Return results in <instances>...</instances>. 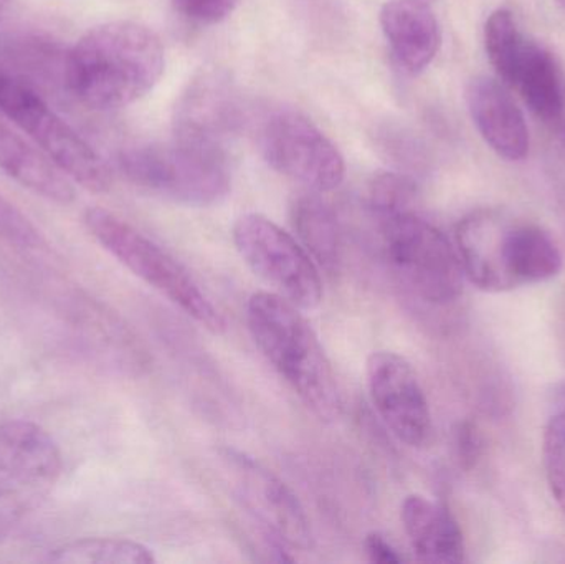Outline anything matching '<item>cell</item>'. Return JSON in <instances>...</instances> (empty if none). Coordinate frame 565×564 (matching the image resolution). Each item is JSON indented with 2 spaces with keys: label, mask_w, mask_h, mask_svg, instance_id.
<instances>
[{
  "label": "cell",
  "mask_w": 565,
  "mask_h": 564,
  "mask_svg": "<svg viewBox=\"0 0 565 564\" xmlns=\"http://www.w3.org/2000/svg\"><path fill=\"white\" fill-rule=\"evenodd\" d=\"M164 66V46L154 30L115 20L93 26L72 46L65 62L66 86L82 105L113 111L152 92Z\"/></svg>",
  "instance_id": "cell-1"
},
{
  "label": "cell",
  "mask_w": 565,
  "mask_h": 564,
  "mask_svg": "<svg viewBox=\"0 0 565 564\" xmlns=\"http://www.w3.org/2000/svg\"><path fill=\"white\" fill-rule=\"evenodd\" d=\"M247 323L258 350L306 407L326 423L339 419L341 386L302 310L274 291H257L247 304Z\"/></svg>",
  "instance_id": "cell-2"
},
{
  "label": "cell",
  "mask_w": 565,
  "mask_h": 564,
  "mask_svg": "<svg viewBox=\"0 0 565 564\" xmlns=\"http://www.w3.org/2000/svg\"><path fill=\"white\" fill-rule=\"evenodd\" d=\"M92 237L131 274L158 290L188 317L212 333L225 330V320L191 274L161 245L115 212L89 207L83 215Z\"/></svg>",
  "instance_id": "cell-3"
},
{
  "label": "cell",
  "mask_w": 565,
  "mask_h": 564,
  "mask_svg": "<svg viewBox=\"0 0 565 564\" xmlns=\"http://www.w3.org/2000/svg\"><path fill=\"white\" fill-rule=\"evenodd\" d=\"M377 219L385 258L417 300L447 308L463 297L467 277L457 247L444 232L412 211Z\"/></svg>",
  "instance_id": "cell-4"
},
{
  "label": "cell",
  "mask_w": 565,
  "mask_h": 564,
  "mask_svg": "<svg viewBox=\"0 0 565 564\" xmlns=\"http://www.w3.org/2000/svg\"><path fill=\"white\" fill-rule=\"evenodd\" d=\"M118 164L132 184L189 207L218 204L231 192L227 155L175 139L122 149Z\"/></svg>",
  "instance_id": "cell-5"
},
{
  "label": "cell",
  "mask_w": 565,
  "mask_h": 564,
  "mask_svg": "<svg viewBox=\"0 0 565 564\" xmlns=\"http://www.w3.org/2000/svg\"><path fill=\"white\" fill-rule=\"evenodd\" d=\"M0 111L25 131L73 182L98 194L111 189L113 171L108 162L35 89L3 66H0Z\"/></svg>",
  "instance_id": "cell-6"
},
{
  "label": "cell",
  "mask_w": 565,
  "mask_h": 564,
  "mask_svg": "<svg viewBox=\"0 0 565 564\" xmlns=\"http://www.w3.org/2000/svg\"><path fill=\"white\" fill-rule=\"evenodd\" d=\"M58 444L26 421L0 424V536L35 512L62 476Z\"/></svg>",
  "instance_id": "cell-7"
},
{
  "label": "cell",
  "mask_w": 565,
  "mask_h": 564,
  "mask_svg": "<svg viewBox=\"0 0 565 564\" xmlns=\"http://www.w3.org/2000/svg\"><path fill=\"white\" fill-rule=\"evenodd\" d=\"M235 247L245 264L274 287V294L302 311H311L322 301L319 267L298 238L262 214H245L232 231Z\"/></svg>",
  "instance_id": "cell-8"
},
{
  "label": "cell",
  "mask_w": 565,
  "mask_h": 564,
  "mask_svg": "<svg viewBox=\"0 0 565 564\" xmlns=\"http://www.w3.org/2000/svg\"><path fill=\"white\" fill-rule=\"evenodd\" d=\"M257 145L274 171L312 192H331L345 178V162L334 142L305 115L289 108L258 123Z\"/></svg>",
  "instance_id": "cell-9"
},
{
  "label": "cell",
  "mask_w": 565,
  "mask_h": 564,
  "mask_svg": "<svg viewBox=\"0 0 565 564\" xmlns=\"http://www.w3.org/2000/svg\"><path fill=\"white\" fill-rule=\"evenodd\" d=\"M245 113L227 73L204 68L192 76L172 115L174 139L194 148L224 152L244 128Z\"/></svg>",
  "instance_id": "cell-10"
},
{
  "label": "cell",
  "mask_w": 565,
  "mask_h": 564,
  "mask_svg": "<svg viewBox=\"0 0 565 564\" xmlns=\"http://www.w3.org/2000/svg\"><path fill=\"white\" fill-rule=\"evenodd\" d=\"M369 394L385 426L405 446L422 449L434 433L430 406L414 366L394 351L369 357Z\"/></svg>",
  "instance_id": "cell-11"
},
{
  "label": "cell",
  "mask_w": 565,
  "mask_h": 564,
  "mask_svg": "<svg viewBox=\"0 0 565 564\" xmlns=\"http://www.w3.org/2000/svg\"><path fill=\"white\" fill-rule=\"evenodd\" d=\"M224 460L237 483L245 509L281 545L306 550L311 545V526L298 497L280 477L241 450L225 449Z\"/></svg>",
  "instance_id": "cell-12"
},
{
  "label": "cell",
  "mask_w": 565,
  "mask_h": 564,
  "mask_svg": "<svg viewBox=\"0 0 565 564\" xmlns=\"http://www.w3.org/2000/svg\"><path fill=\"white\" fill-rule=\"evenodd\" d=\"M465 98L478 132L500 158L511 162L527 158L531 136L526 118L501 79L475 76Z\"/></svg>",
  "instance_id": "cell-13"
},
{
  "label": "cell",
  "mask_w": 565,
  "mask_h": 564,
  "mask_svg": "<svg viewBox=\"0 0 565 564\" xmlns=\"http://www.w3.org/2000/svg\"><path fill=\"white\" fill-rule=\"evenodd\" d=\"M379 19L398 65L411 75L425 72L441 45L440 23L428 0H387Z\"/></svg>",
  "instance_id": "cell-14"
},
{
  "label": "cell",
  "mask_w": 565,
  "mask_h": 564,
  "mask_svg": "<svg viewBox=\"0 0 565 564\" xmlns=\"http://www.w3.org/2000/svg\"><path fill=\"white\" fill-rule=\"evenodd\" d=\"M402 525L420 562L455 564L465 560V539L454 513L424 496H408L402 503Z\"/></svg>",
  "instance_id": "cell-15"
},
{
  "label": "cell",
  "mask_w": 565,
  "mask_h": 564,
  "mask_svg": "<svg viewBox=\"0 0 565 564\" xmlns=\"http://www.w3.org/2000/svg\"><path fill=\"white\" fill-rule=\"evenodd\" d=\"M0 169L33 194L68 205L76 192L72 179L63 174L42 151H36L9 126L0 121Z\"/></svg>",
  "instance_id": "cell-16"
},
{
  "label": "cell",
  "mask_w": 565,
  "mask_h": 564,
  "mask_svg": "<svg viewBox=\"0 0 565 564\" xmlns=\"http://www.w3.org/2000/svg\"><path fill=\"white\" fill-rule=\"evenodd\" d=\"M510 88L518 89L531 111L544 121L561 119L565 108L563 72L546 46L527 36L514 63Z\"/></svg>",
  "instance_id": "cell-17"
},
{
  "label": "cell",
  "mask_w": 565,
  "mask_h": 564,
  "mask_svg": "<svg viewBox=\"0 0 565 564\" xmlns=\"http://www.w3.org/2000/svg\"><path fill=\"white\" fill-rule=\"evenodd\" d=\"M504 264L511 288L544 284L563 270L559 245L540 225L511 222L504 244Z\"/></svg>",
  "instance_id": "cell-18"
},
{
  "label": "cell",
  "mask_w": 565,
  "mask_h": 564,
  "mask_svg": "<svg viewBox=\"0 0 565 564\" xmlns=\"http://www.w3.org/2000/svg\"><path fill=\"white\" fill-rule=\"evenodd\" d=\"M289 221L316 265L328 274L339 272L344 252L342 228L334 209L319 198V192L296 195L289 205Z\"/></svg>",
  "instance_id": "cell-19"
},
{
  "label": "cell",
  "mask_w": 565,
  "mask_h": 564,
  "mask_svg": "<svg viewBox=\"0 0 565 564\" xmlns=\"http://www.w3.org/2000/svg\"><path fill=\"white\" fill-rule=\"evenodd\" d=\"M52 563L73 564H152L154 553L142 543L125 539H82L52 550Z\"/></svg>",
  "instance_id": "cell-20"
},
{
  "label": "cell",
  "mask_w": 565,
  "mask_h": 564,
  "mask_svg": "<svg viewBox=\"0 0 565 564\" xmlns=\"http://www.w3.org/2000/svg\"><path fill=\"white\" fill-rule=\"evenodd\" d=\"M527 36L521 32L513 12L498 9L488 17L484 23V49L491 65L497 70L501 82L508 85L514 63L523 50Z\"/></svg>",
  "instance_id": "cell-21"
},
{
  "label": "cell",
  "mask_w": 565,
  "mask_h": 564,
  "mask_svg": "<svg viewBox=\"0 0 565 564\" xmlns=\"http://www.w3.org/2000/svg\"><path fill=\"white\" fill-rule=\"evenodd\" d=\"M561 406L544 429L543 462L551 492L565 517V396Z\"/></svg>",
  "instance_id": "cell-22"
},
{
  "label": "cell",
  "mask_w": 565,
  "mask_h": 564,
  "mask_svg": "<svg viewBox=\"0 0 565 564\" xmlns=\"http://www.w3.org/2000/svg\"><path fill=\"white\" fill-rule=\"evenodd\" d=\"M417 195V185L408 175L382 172L372 179L369 188V205L375 217L411 211Z\"/></svg>",
  "instance_id": "cell-23"
},
{
  "label": "cell",
  "mask_w": 565,
  "mask_h": 564,
  "mask_svg": "<svg viewBox=\"0 0 565 564\" xmlns=\"http://www.w3.org/2000/svg\"><path fill=\"white\" fill-rule=\"evenodd\" d=\"M0 241L22 251H40L46 242L36 225L0 194Z\"/></svg>",
  "instance_id": "cell-24"
},
{
  "label": "cell",
  "mask_w": 565,
  "mask_h": 564,
  "mask_svg": "<svg viewBox=\"0 0 565 564\" xmlns=\"http://www.w3.org/2000/svg\"><path fill=\"white\" fill-rule=\"evenodd\" d=\"M175 10L192 22L214 25L232 15L238 0H172Z\"/></svg>",
  "instance_id": "cell-25"
},
{
  "label": "cell",
  "mask_w": 565,
  "mask_h": 564,
  "mask_svg": "<svg viewBox=\"0 0 565 564\" xmlns=\"http://www.w3.org/2000/svg\"><path fill=\"white\" fill-rule=\"evenodd\" d=\"M365 553L372 563L379 564H398L404 562L397 549L385 539L381 533L372 532L364 540Z\"/></svg>",
  "instance_id": "cell-26"
},
{
  "label": "cell",
  "mask_w": 565,
  "mask_h": 564,
  "mask_svg": "<svg viewBox=\"0 0 565 564\" xmlns=\"http://www.w3.org/2000/svg\"><path fill=\"white\" fill-rule=\"evenodd\" d=\"M455 447H457L458 460L465 467H470L477 460L480 440H478V433L473 424H458L457 430H455Z\"/></svg>",
  "instance_id": "cell-27"
},
{
  "label": "cell",
  "mask_w": 565,
  "mask_h": 564,
  "mask_svg": "<svg viewBox=\"0 0 565 564\" xmlns=\"http://www.w3.org/2000/svg\"><path fill=\"white\" fill-rule=\"evenodd\" d=\"M557 6L563 7L565 9V0H556Z\"/></svg>",
  "instance_id": "cell-28"
}]
</instances>
